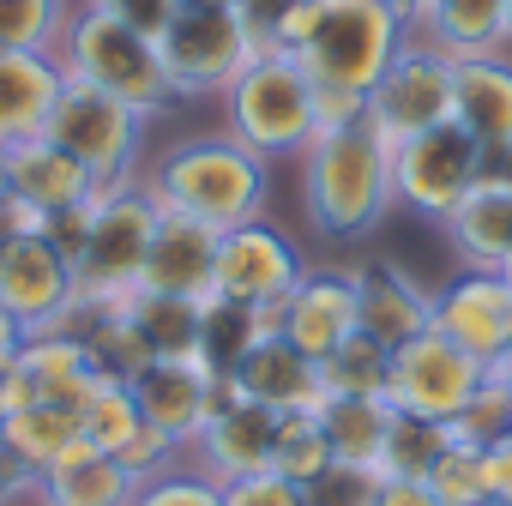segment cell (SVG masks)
<instances>
[{
  "instance_id": "obj_12",
  "label": "cell",
  "mask_w": 512,
  "mask_h": 506,
  "mask_svg": "<svg viewBox=\"0 0 512 506\" xmlns=\"http://www.w3.org/2000/svg\"><path fill=\"white\" fill-rule=\"evenodd\" d=\"M73 302H79L73 266L55 241L25 235V229H0V308L37 338V332H61Z\"/></svg>"
},
{
  "instance_id": "obj_8",
  "label": "cell",
  "mask_w": 512,
  "mask_h": 506,
  "mask_svg": "<svg viewBox=\"0 0 512 506\" xmlns=\"http://www.w3.org/2000/svg\"><path fill=\"white\" fill-rule=\"evenodd\" d=\"M43 139H55L61 151H73V157L97 175V187H109V181L139 175L145 115H133L121 97H109V91H97V85H85V79H67L61 97H55V109H49Z\"/></svg>"
},
{
  "instance_id": "obj_9",
  "label": "cell",
  "mask_w": 512,
  "mask_h": 506,
  "mask_svg": "<svg viewBox=\"0 0 512 506\" xmlns=\"http://www.w3.org/2000/svg\"><path fill=\"white\" fill-rule=\"evenodd\" d=\"M476 181H482V145L458 121H440L428 133H410L392 145V193L416 217L440 223Z\"/></svg>"
},
{
  "instance_id": "obj_26",
  "label": "cell",
  "mask_w": 512,
  "mask_h": 506,
  "mask_svg": "<svg viewBox=\"0 0 512 506\" xmlns=\"http://www.w3.org/2000/svg\"><path fill=\"white\" fill-rule=\"evenodd\" d=\"M19 374L31 380L37 404H61V410H79V404L97 392V380H103L97 362H91V350H85L79 338H67V332H37V338H25Z\"/></svg>"
},
{
  "instance_id": "obj_15",
  "label": "cell",
  "mask_w": 512,
  "mask_h": 506,
  "mask_svg": "<svg viewBox=\"0 0 512 506\" xmlns=\"http://www.w3.org/2000/svg\"><path fill=\"white\" fill-rule=\"evenodd\" d=\"M229 398L266 404L278 416H320L326 410V386H320V362L302 356L284 332L278 338H253L229 368H223Z\"/></svg>"
},
{
  "instance_id": "obj_48",
  "label": "cell",
  "mask_w": 512,
  "mask_h": 506,
  "mask_svg": "<svg viewBox=\"0 0 512 506\" xmlns=\"http://www.w3.org/2000/svg\"><path fill=\"white\" fill-rule=\"evenodd\" d=\"M482 181L512 187V139H506V145H494V151H482Z\"/></svg>"
},
{
  "instance_id": "obj_3",
  "label": "cell",
  "mask_w": 512,
  "mask_h": 506,
  "mask_svg": "<svg viewBox=\"0 0 512 506\" xmlns=\"http://www.w3.org/2000/svg\"><path fill=\"white\" fill-rule=\"evenodd\" d=\"M404 43L410 25L380 0H308L284 37L314 91H350V97H368Z\"/></svg>"
},
{
  "instance_id": "obj_16",
  "label": "cell",
  "mask_w": 512,
  "mask_h": 506,
  "mask_svg": "<svg viewBox=\"0 0 512 506\" xmlns=\"http://www.w3.org/2000/svg\"><path fill=\"white\" fill-rule=\"evenodd\" d=\"M133 398H139L145 422L187 452L199 440V428L211 422V410L229 398V386H223V374L205 356H181V362H151L133 380Z\"/></svg>"
},
{
  "instance_id": "obj_45",
  "label": "cell",
  "mask_w": 512,
  "mask_h": 506,
  "mask_svg": "<svg viewBox=\"0 0 512 506\" xmlns=\"http://www.w3.org/2000/svg\"><path fill=\"white\" fill-rule=\"evenodd\" d=\"M482 458H488V494H494L500 506H512V428H506L500 440H488Z\"/></svg>"
},
{
  "instance_id": "obj_38",
  "label": "cell",
  "mask_w": 512,
  "mask_h": 506,
  "mask_svg": "<svg viewBox=\"0 0 512 506\" xmlns=\"http://www.w3.org/2000/svg\"><path fill=\"white\" fill-rule=\"evenodd\" d=\"M133 506H223V488L211 482V476H199V470H163V476H151V482H139V494H133Z\"/></svg>"
},
{
  "instance_id": "obj_54",
  "label": "cell",
  "mask_w": 512,
  "mask_h": 506,
  "mask_svg": "<svg viewBox=\"0 0 512 506\" xmlns=\"http://www.w3.org/2000/svg\"><path fill=\"white\" fill-rule=\"evenodd\" d=\"M500 272H506V284H512V260H506V266H500Z\"/></svg>"
},
{
  "instance_id": "obj_41",
  "label": "cell",
  "mask_w": 512,
  "mask_h": 506,
  "mask_svg": "<svg viewBox=\"0 0 512 506\" xmlns=\"http://www.w3.org/2000/svg\"><path fill=\"white\" fill-rule=\"evenodd\" d=\"M223 506H308V494L296 482H284L278 470H260V476L223 482Z\"/></svg>"
},
{
  "instance_id": "obj_11",
  "label": "cell",
  "mask_w": 512,
  "mask_h": 506,
  "mask_svg": "<svg viewBox=\"0 0 512 506\" xmlns=\"http://www.w3.org/2000/svg\"><path fill=\"white\" fill-rule=\"evenodd\" d=\"M308 278L302 247L272 223V217H253L217 235V302L229 308H272L290 302V290Z\"/></svg>"
},
{
  "instance_id": "obj_5",
  "label": "cell",
  "mask_w": 512,
  "mask_h": 506,
  "mask_svg": "<svg viewBox=\"0 0 512 506\" xmlns=\"http://www.w3.org/2000/svg\"><path fill=\"white\" fill-rule=\"evenodd\" d=\"M157 217H163V205H157V193L145 187V175H127V181L97 187V199H91V241H85V253L73 260V290H79V302L127 308V302L139 296Z\"/></svg>"
},
{
  "instance_id": "obj_19",
  "label": "cell",
  "mask_w": 512,
  "mask_h": 506,
  "mask_svg": "<svg viewBox=\"0 0 512 506\" xmlns=\"http://www.w3.org/2000/svg\"><path fill=\"white\" fill-rule=\"evenodd\" d=\"M350 284H356V320L374 344L398 350L434 326V290H422L404 266L362 260V266H350Z\"/></svg>"
},
{
  "instance_id": "obj_24",
  "label": "cell",
  "mask_w": 512,
  "mask_h": 506,
  "mask_svg": "<svg viewBox=\"0 0 512 506\" xmlns=\"http://www.w3.org/2000/svg\"><path fill=\"white\" fill-rule=\"evenodd\" d=\"M410 37H422L428 49H440L446 61H470V55H506L512 49V25H506V0H428L416 13Z\"/></svg>"
},
{
  "instance_id": "obj_23",
  "label": "cell",
  "mask_w": 512,
  "mask_h": 506,
  "mask_svg": "<svg viewBox=\"0 0 512 506\" xmlns=\"http://www.w3.org/2000/svg\"><path fill=\"white\" fill-rule=\"evenodd\" d=\"M452 121L482 145L512 139V55H470L452 61Z\"/></svg>"
},
{
  "instance_id": "obj_53",
  "label": "cell",
  "mask_w": 512,
  "mask_h": 506,
  "mask_svg": "<svg viewBox=\"0 0 512 506\" xmlns=\"http://www.w3.org/2000/svg\"><path fill=\"white\" fill-rule=\"evenodd\" d=\"M506 404H512V374H506Z\"/></svg>"
},
{
  "instance_id": "obj_22",
  "label": "cell",
  "mask_w": 512,
  "mask_h": 506,
  "mask_svg": "<svg viewBox=\"0 0 512 506\" xmlns=\"http://www.w3.org/2000/svg\"><path fill=\"white\" fill-rule=\"evenodd\" d=\"M61 85H67V73H61L55 55L0 49V151H13L25 139H43Z\"/></svg>"
},
{
  "instance_id": "obj_42",
  "label": "cell",
  "mask_w": 512,
  "mask_h": 506,
  "mask_svg": "<svg viewBox=\"0 0 512 506\" xmlns=\"http://www.w3.org/2000/svg\"><path fill=\"white\" fill-rule=\"evenodd\" d=\"M175 452H181V446H175L169 434H157V428L145 422V428H139V434H133V440H127V446L115 452V458H121V464L133 470V482H151V476L175 470Z\"/></svg>"
},
{
  "instance_id": "obj_29",
  "label": "cell",
  "mask_w": 512,
  "mask_h": 506,
  "mask_svg": "<svg viewBox=\"0 0 512 506\" xmlns=\"http://www.w3.org/2000/svg\"><path fill=\"white\" fill-rule=\"evenodd\" d=\"M320 422H326V440H332V458L338 464L380 470V452H386V434H392L398 410L386 398H326Z\"/></svg>"
},
{
  "instance_id": "obj_50",
  "label": "cell",
  "mask_w": 512,
  "mask_h": 506,
  "mask_svg": "<svg viewBox=\"0 0 512 506\" xmlns=\"http://www.w3.org/2000/svg\"><path fill=\"white\" fill-rule=\"evenodd\" d=\"M7 199H13V181H7V151H0V211H7Z\"/></svg>"
},
{
  "instance_id": "obj_28",
  "label": "cell",
  "mask_w": 512,
  "mask_h": 506,
  "mask_svg": "<svg viewBox=\"0 0 512 506\" xmlns=\"http://www.w3.org/2000/svg\"><path fill=\"white\" fill-rule=\"evenodd\" d=\"M79 410H61V404H37V410H19L0 422V446H7V458L31 476H43L49 464H61L73 446H79Z\"/></svg>"
},
{
  "instance_id": "obj_46",
  "label": "cell",
  "mask_w": 512,
  "mask_h": 506,
  "mask_svg": "<svg viewBox=\"0 0 512 506\" xmlns=\"http://www.w3.org/2000/svg\"><path fill=\"white\" fill-rule=\"evenodd\" d=\"M374 506H440L428 482H398V476H380V494Z\"/></svg>"
},
{
  "instance_id": "obj_55",
  "label": "cell",
  "mask_w": 512,
  "mask_h": 506,
  "mask_svg": "<svg viewBox=\"0 0 512 506\" xmlns=\"http://www.w3.org/2000/svg\"><path fill=\"white\" fill-rule=\"evenodd\" d=\"M506 25H512V0H506Z\"/></svg>"
},
{
  "instance_id": "obj_13",
  "label": "cell",
  "mask_w": 512,
  "mask_h": 506,
  "mask_svg": "<svg viewBox=\"0 0 512 506\" xmlns=\"http://www.w3.org/2000/svg\"><path fill=\"white\" fill-rule=\"evenodd\" d=\"M368 121L398 145L410 133H428L440 121H452V61L440 49H428L422 37H410L398 49V61L380 73V85L368 91Z\"/></svg>"
},
{
  "instance_id": "obj_21",
  "label": "cell",
  "mask_w": 512,
  "mask_h": 506,
  "mask_svg": "<svg viewBox=\"0 0 512 506\" xmlns=\"http://www.w3.org/2000/svg\"><path fill=\"white\" fill-rule=\"evenodd\" d=\"M7 181H13V199L55 217V211H73V205H91L97 199V175L61 151L55 139H25L7 151Z\"/></svg>"
},
{
  "instance_id": "obj_34",
  "label": "cell",
  "mask_w": 512,
  "mask_h": 506,
  "mask_svg": "<svg viewBox=\"0 0 512 506\" xmlns=\"http://www.w3.org/2000/svg\"><path fill=\"white\" fill-rule=\"evenodd\" d=\"M332 464H338V458H332V440H326V422H320V416H284V422H278L272 470H278L284 482L308 488V482H320Z\"/></svg>"
},
{
  "instance_id": "obj_35",
  "label": "cell",
  "mask_w": 512,
  "mask_h": 506,
  "mask_svg": "<svg viewBox=\"0 0 512 506\" xmlns=\"http://www.w3.org/2000/svg\"><path fill=\"white\" fill-rule=\"evenodd\" d=\"M452 446V428L446 422H422V416H398L392 434H386V452H380V476H398V482H428L434 458Z\"/></svg>"
},
{
  "instance_id": "obj_36",
  "label": "cell",
  "mask_w": 512,
  "mask_h": 506,
  "mask_svg": "<svg viewBox=\"0 0 512 506\" xmlns=\"http://www.w3.org/2000/svg\"><path fill=\"white\" fill-rule=\"evenodd\" d=\"M428 488H434L440 506H476V500H494V494H488V458H482V446L452 440V446L434 458Z\"/></svg>"
},
{
  "instance_id": "obj_44",
  "label": "cell",
  "mask_w": 512,
  "mask_h": 506,
  "mask_svg": "<svg viewBox=\"0 0 512 506\" xmlns=\"http://www.w3.org/2000/svg\"><path fill=\"white\" fill-rule=\"evenodd\" d=\"M43 235L67 253V266L85 253V241H91V205H73V211H55L49 223H43Z\"/></svg>"
},
{
  "instance_id": "obj_31",
  "label": "cell",
  "mask_w": 512,
  "mask_h": 506,
  "mask_svg": "<svg viewBox=\"0 0 512 506\" xmlns=\"http://www.w3.org/2000/svg\"><path fill=\"white\" fill-rule=\"evenodd\" d=\"M386 374H392V350L374 344L368 332H356L350 344H338V350L320 362L326 398H386Z\"/></svg>"
},
{
  "instance_id": "obj_4",
  "label": "cell",
  "mask_w": 512,
  "mask_h": 506,
  "mask_svg": "<svg viewBox=\"0 0 512 506\" xmlns=\"http://www.w3.org/2000/svg\"><path fill=\"white\" fill-rule=\"evenodd\" d=\"M55 61H61L67 79H85V85L121 97V103H127L133 115H145V121H157V115H169V109L181 103L175 85H169V73H163L157 37L121 25V19H109V13H97V7H79V13H73V25H67Z\"/></svg>"
},
{
  "instance_id": "obj_51",
  "label": "cell",
  "mask_w": 512,
  "mask_h": 506,
  "mask_svg": "<svg viewBox=\"0 0 512 506\" xmlns=\"http://www.w3.org/2000/svg\"><path fill=\"white\" fill-rule=\"evenodd\" d=\"M175 7H235V0H175Z\"/></svg>"
},
{
  "instance_id": "obj_43",
  "label": "cell",
  "mask_w": 512,
  "mask_h": 506,
  "mask_svg": "<svg viewBox=\"0 0 512 506\" xmlns=\"http://www.w3.org/2000/svg\"><path fill=\"white\" fill-rule=\"evenodd\" d=\"M79 7H97V13L145 31V37H163V25L175 19V0H79Z\"/></svg>"
},
{
  "instance_id": "obj_57",
  "label": "cell",
  "mask_w": 512,
  "mask_h": 506,
  "mask_svg": "<svg viewBox=\"0 0 512 506\" xmlns=\"http://www.w3.org/2000/svg\"><path fill=\"white\" fill-rule=\"evenodd\" d=\"M0 458H7V446H0Z\"/></svg>"
},
{
  "instance_id": "obj_18",
  "label": "cell",
  "mask_w": 512,
  "mask_h": 506,
  "mask_svg": "<svg viewBox=\"0 0 512 506\" xmlns=\"http://www.w3.org/2000/svg\"><path fill=\"white\" fill-rule=\"evenodd\" d=\"M278 410L266 404H247V398H223L211 410V422L199 428V440L187 446L193 452V470L211 476L217 488L235 482V476H260L272 470V440H278Z\"/></svg>"
},
{
  "instance_id": "obj_27",
  "label": "cell",
  "mask_w": 512,
  "mask_h": 506,
  "mask_svg": "<svg viewBox=\"0 0 512 506\" xmlns=\"http://www.w3.org/2000/svg\"><path fill=\"white\" fill-rule=\"evenodd\" d=\"M139 482L121 458L97 452L91 440H79L61 464L43 470V506H133Z\"/></svg>"
},
{
  "instance_id": "obj_6",
  "label": "cell",
  "mask_w": 512,
  "mask_h": 506,
  "mask_svg": "<svg viewBox=\"0 0 512 506\" xmlns=\"http://www.w3.org/2000/svg\"><path fill=\"white\" fill-rule=\"evenodd\" d=\"M223 133L266 163L308 151V139L320 133L314 127V85L290 49H260L253 67L223 91Z\"/></svg>"
},
{
  "instance_id": "obj_10",
  "label": "cell",
  "mask_w": 512,
  "mask_h": 506,
  "mask_svg": "<svg viewBox=\"0 0 512 506\" xmlns=\"http://www.w3.org/2000/svg\"><path fill=\"white\" fill-rule=\"evenodd\" d=\"M488 368L476 356H464L452 338H440L434 326L410 344L392 350V374H386V404L398 416H422V422H452L476 392H482Z\"/></svg>"
},
{
  "instance_id": "obj_17",
  "label": "cell",
  "mask_w": 512,
  "mask_h": 506,
  "mask_svg": "<svg viewBox=\"0 0 512 506\" xmlns=\"http://www.w3.org/2000/svg\"><path fill=\"white\" fill-rule=\"evenodd\" d=\"M139 290H151V296H181V302L211 308V302H217V229H205L199 217L163 211V217H157V235H151V253H145Z\"/></svg>"
},
{
  "instance_id": "obj_7",
  "label": "cell",
  "mask_w": 512,
  "mask_h": 506,
  "mask_svg": "<svg viewBox=\"0 0 512 506\" xmlns=\"http://www.w3.org/2000/svg\"><path fill=\"white\" fill-rule=\"evenodd\" d=\"M157 55L175 97H223L253 67L260 43L235 7H175V19L157 37Z\"/></svg>"
},
{
  "instance_id": "obj_49",
  "label": "cell",
  "mask_w": 512,
  "mask_h": 506,
  "mask_svg": "<svg viewBox=\"0 0 512 506\" xmlns=\"http://www.w3.org/2000/svg\"><path fill=\"white\" fill-rule=\"evenodd\" d=\"M380 7H392V13H398V19H404V25H416V13H422V7H428V0H380Z\"/></svg>"
},
{
  "instance_id": "obj_56",
  "label": "cell",
  "mask_w": 512,
  "mask_h": 506,
  "mask_svg": "<svg viewBox=\"0 0 512 506\" xmlns=\"http://www.w3.org/2000/svg\"><path fill=\"white\" fill-rule=\"evenodd\" d=\"M476 506H500V500H476Z\"/></svg>"
},
{
  "instance_id": "obj_14",
  "label": "cell",
  "mask_w": 512,
  "mask_h": 506,
  "mask_svg": "<svg viewBox=\"0 0 512 506\" xmlns=\"http://www.w3.org/2000/svg\"><path fill=\"white\" fill-rule=\"evenodd\" d=\"M434 332L452 338L482 368H494L512 350V284H506V272H488V266L452 272L434 290Z\"/></svg>"
},
{
  "instance_id": "obj_47",
  "label": "cell",
  "mask_w": 512,
  "mask_h": 506,
  "mask_svg": "<svg viewBox=\"0 0 512 506\" xmlns=\"http://www.w3.org/2000/svg\"><path fill=\"white\" fill-rule=\"evenodd\" d=\"M25 338H31V332H25V326L7 314V308H0V374H7V368L25 356Z\"/></svg>"
},
{
  "instance_id": "obj_52",
  "label": "cell",
  "mask_w": 512,
  "mask_h": 506,
  "mask_svg": "<svg viewBox=\"0 0 512 506\" xmlns=\"http://www.w3.org/2000/svg\"><path fill=\"white\" fill-rule=\"evenodd\" d=\"M488 374H500V380H506V374H512V350H506V356H500V362H494Z\"/></svg>"
},
{
  "instance_id": "obj_2",
  "label": "cell",
  "mask_w": 512,
  "mask_h": 506,
  "mask_svg": "<svg viewBox=\"0 0 512 506\" xmlns=\"http://www.w3.org/2000/svg\"><path fill=\"white\" fill-rule=\"evenodd\" d=\"M145 187L157 193L163 211L199 217L205 229H235L266 217L272 199V163L253 157L247 145H235L229 133H193L181 145H169L157 157V169L145 175Z\"/></svg>"
},
{
  "instance_id": "obj_39",
  "label": "cell",
  "mask_w": 512,
  "mask_h": 506,
  "mask_svg": "<svg viewBox=\"0 0 512 506\" xmlns=\"http://www.w3.org/2000/svg\"><path fill=\"white\" fill-rule=\"evenodd\" d=\"M302 494H308V506H374L380 470H368V464H332V470H326L320 482H308Z\"/></svg>"
},
{
  "instance_id": "obj_37",
  "label": "cell",
  "mask_w": 512,
  "mask_h": 506,
  "mask_svg": "<svg viewBox=\"0 0 512 506\" xmlns=\"http://www.w3.org/2000/svg\"><path fill=\"white\" fill-rule=\"evenodd\" d=\"M452 428V440H470V446H488V440H500L506 428H512V404H506V380L500 374H488L482 380V392L446 422Z\"/></svg>"
},
{
  "instance_id": "obj_1",
  "label": "cell",
  "mask_w": 512,
  "mask_h": 506,
  "mask_svg": "<svg viewBox=\"0 0 512 506\" xmlns=\"http://www.w3.org/2000/svg\"><path fill=\"white\" fill-rule=\"evenodd\" d=\"M398 205L392 193V139L362 115L326 127L302 151V217L320 241H362Z\"/></svg>"
},
{
  "instance_id": "obj_25",
  "label": "cell",
  "mask_w": 512,
  "mask_h": 506,
  "mask_svg": "<svg viewBox=\"0 0 512 506\" xmlns=\"http://www.w3.org/2000/svg\"><path fill=\"white\" fill-rule=\"evenodd\" d=\"M446 241L464 266H488L500 272L512 260V187H494V181H476L446 217H440Z\"/></svg>"
},
{
  "instance_id": "obj_20",
  "label": "cell",
  "mask_w": 512,
  "mask_h": 506,
  "mask_svg": "<svg viewBox=\"0 0 512 506\" xmlns=\"http://www.w3.org/2000/svg\"><path fill=\"white\" fill-rule=\"evenodd\" d=\"M362 332V320H356V284H350V272H314L308 266V278L290 290V302H284V338L302 350V356H314V362H326L338 344H350Z\"/></svg>"
},
{
  "instance_id": "obj_32",
  "label": "cell",
  "mask_w": 512,
  "mask_h": 506,
  "mask_svg": "<svg viewBox=\"0 0 512 506\" xmlns=\"http://www.w3.org/2000/svg\"><path fill=\"white\" fill-rule=\"evenodd\" d=\"M73 13H79L73 0H0V49L55 55Z\"/></svg>"
},
{
  "instance_id": "obj_40",
  "label": "cell",
  "mask_w": 512,
  "mask_h": 506,
  "mask_svg": "<svg viewBox=\"0 0 512 506\" xmlns=\"http://www.w3.org/2000/svg\"><path fill=\"white\" fill-rule=\"evenodd\" d=\"M302 7H308V0H235L241 25L253 31V43H260V49H284V37L302 19Z\"/></svg>"
},
{
  "instance_id": "obj_33",
  "label": "cell",
  "mask_w": 512,
  "mask_h": 506,
  "mask_svg": "<svg viewBox=\"0 0 512 506\" xmlns=\"http://www.w3.org/2000/svg\"><path fill=\"white\" fill-rule=\"evenodd\" d=\"M139 428H145V410H139L133 386H121V380H97V392L79 404V434H85L97 452H109V458H115Z\"/></svg>"
},
{
  "instance_id": "obj_30",
  "label": "cell",
  "mask_w": 512,
  "mask_h": 506,
  "mask_svg": "<svg viewBox=\"0 0 512 506\" xmlns=\"http://www.w3.org/2000/svg\"><path fill=\"white\" fill-rule=\"evenodd\" d=\"M139 338L151 344L157 362H181V356H205V308L199 302H181V296H151L139 290L127 302Z\"/></svg>"
}]
</instances>
